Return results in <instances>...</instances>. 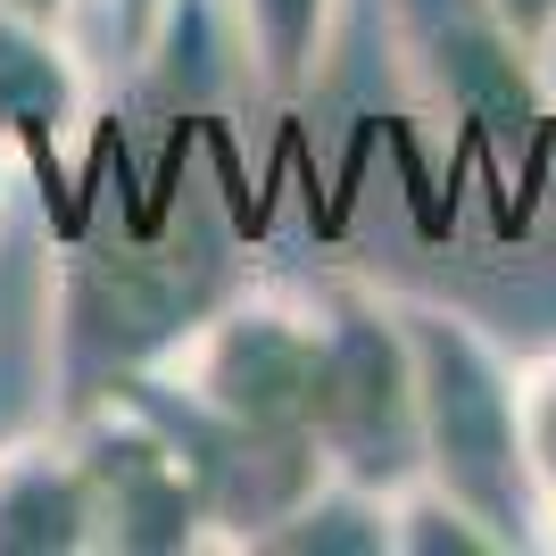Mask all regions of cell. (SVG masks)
<instances>
[{
  "mask_svg": "<svg viewBox=\"0 0 556 556\" xmlns=\"http://www.w3.org/2000/svg\"><path fill=\"white\" fill-rule=\"evenodd\" d=\"M515 416H523V465H532V498H540V532L556 523V349L515 366Z\"/></svg>",
  "mask_w": 556,
  "mask_h": 556,
  "instance_id": "8fae6325",
  "label": "cell"
},
{
  "mask_svg": "<svg viewBox=\"0 0 556 556\" xmlns=\"http://www.w3.org/2000/svg\"><path fill=\"white\" fill-rule=\"evenodd\" d=\"M399 50H407V75L432 92V109L465 116L473 134L507 141L540 116V50L515 42L490 0H399Z\"/></svg>",
  "mask_w": 556,
  "mask_h": 556,
  "instance_id": "5b68a950",
  "label": "cell"
},
{
  "mask_svg": "<svg viewBox=\"0 0 556 556\" xmlns=\"http://www.w3.org/2000/svg\"><path fill=\"white\" fill-rule=\"evenodd\" d=\"M232 17V42L250 59V75L266 92H307L332 59V17H341V0H225Z\"/></svg>",
  "mask_w": 556,
  "mask_h": 556,
  "instance_id": "ba28073f",
  "label": "cell"
},
{
  "mask_svg": "<svg viewBox=\"0 0 556 556\" xmlns=\"http://www.w3.org/2000/svg\"><path fill=\"white\" fill-rule=\"evenodd\" d=\"M175 9H184V0H109L116 50H125V59H150V42H159L166 25H175Z\"/></svg>",
  "mask_w": 556,
  "mask_h": 556,
  "instance_id": "7c38bea8",
  "label": "cell"
},
{
  "mask_svg": "<svg viewBox=\"0 0 556 556\" xmlns=\"http://www.w3.org/2000/svg\"><path fill=\"white\" fill-rule=\"evenodd\" d=\"M159 391L232 432H307L325 391V291H232L159 357Z\"/></svg>",
  "mask_w": 556,
  "mask_h": 556,
  "instance_id": "7a4b0ae2",
  "label": "cell"
},
{
  "mask_svg": "<svg viewBox=\"0 0 556 556\" xmlns=\"http://www.w3.org/2000/svg\"><path fill=\"white\" fill-rule=\"evenodd\" d=\"M0 191H9V184H0Z\"/></svg>",
  "mask_w": 556,
  "mask_h": 556,
  "instance_id": "9a60e30c",
  "label": "cell"
},
{
  "mask_svg": "<svg viewBox=\"0 0 556 556\" xmlns=\"http://www.w3.org/2000/svg\"><path fill=\"white\" fill-rule=\"evenodd\" d=\"M92 125V75L75 59L67 25H34L0 9V150L50 159Z\"/></svg>",
  "mask_w": 556,
  "mask_h": 556,
  "instance_id": "52a82bcc",
  "label": "cell"
},
{
  "mask_svg": "<svg viewBox=\"0 0 556 556\" xmlns=\"http://www.w3.org/2000/svg\"><path fill=\"white\" fill-rule=\"evenodd\" d=\"M75 457L92 473L100 498V548L116 556H175L208 548V507H200V473H191L184 432L150 407V399H100L67 424Z\"/></svg>",
  "mask_w": 556,
  "mask_h": 556,
  "instance_id": "277c9868",
  "label": "cell"
},
{
  "mask_svg": "<svg viewBox=\"0 0 556 556\" xmlns=\"http://www.w3.org/2000/svg\"><path fill=\"white\" fill-rule=\"evenodd\" d=\"M9 17H34V25H75V9L84 0H0Z\"/></svg>",
  "mask_w": 556,
  "mask_h": 556,
  "instance_id": "5bb4252c",
  "label": "cell"
},
{
  "mask_svg": "<svg viewBox=\"0 0 556 556\" xmlns=\"http://www.w3.org/2000/svg\"><path fill=\"white\" fill-rule=\"evenodd\" d=\"M266 548L275 556H391V498L332 473Z\"/></svg>",
  "mask_w": 556,
  "mask_h": 556,
  "instance_id": "9c48e42d",
  "label": "cell"
},
{
  "mask_svg": "<svg viewBox=\"0 0 556 556\" xmlns=\"http://www.w3.org/2000/svg\"><path fill=\"white\" fill-rule=\"evenodd\" d=\"M407 357H416V424H424V482L473 507L507 548H540V498L523 465V416H515V366L490 349L482 325L457 307L399 300Z\"/></svg>",
  "mask_w": 556,
  "mask_h": 556,
  "instance_id": "6da1fadb",
  "label": "cell"
},
{
  "mask_svg": "<svg viewBox=\"0 0 556 556\" xmlns=\"http://www.w3.org/2000/svg\"><path fill=\"white\" fill-rule=\"evenodd\" d=\"M391 556H507V540L490 532L473 507H457L448 490L407 482L391 498Z\"/></svg>",
  "mask_w": 556,
  "mask_h": 556,
  "instance_id": "30bf717a",
  "label": "cell"
},
{
  "mask_svg": "<svg viewBox=\"0 0 556 556\" xmlns=\"http://www.w3.org/2000/svg\"><path fill=\"white\" fill-rule=\"evenodd\" d=\"M316 441L341 482L399 498L424 482V424H416V357L399 300H374L357 282H325V391H316Z\"/></svg>",
  "mask_w": 556,
  "mask_h": 556,
  "instance_id": "3957f363",
  "label": "cell"
},
{
  "mask_svg": "<svg viewBox=\"0 0 556 556\" xmlns=\"http://www.w3.org/2000/svg\"><path fill=\"white\" fill-rule=\"evenodd\" d=\"M100 498L67 432H25L0 448V556H92Z\"/></svg>",
  "mask_w": 556,
  "mask_h": 556,
  "instance_id": "8992f818",
  "label": "cell"
},
{
  "mask_svg": "<svg viewBox=\"0 0 556 556\" xmlns=\"http://www.w3.org/2000/svg\"><path fill=\"white\" fill-rule=\"evenodd\" d=\"M498 9V25H507L523 50H548L556 42V0H490Z\"/></svg>",
  "mask_w": 556,
  "mask_h": 556,
  "instance_id": "4fadbf2b",
  "label": "cell"
}]
</instances>
